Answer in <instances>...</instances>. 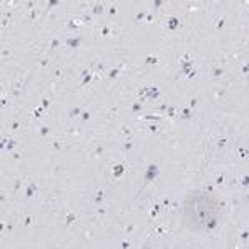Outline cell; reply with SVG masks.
<instances>
[{"label":"cell","mask_w":249,"mask_h":249,"mask_svg":"<svg viewBox=\"0 0 249 249\" xmlns=\"http://www.w3.org/2000/svg\"><path fill=\"white\" fill-rule=\"evenodd\" d=\"M156 231H158L160 234H163V233H164V227H158V229H156Z\"/></svg>","instance_id":"obj_40"},{"label":"cell","mask_w":249,"mask_h":249,"mask_svg":"<svg viewBox=\"0 0 249 249\" xmlns=\"http://www.w3.org/2000/svg\"><path fill=\"white\" fill-rule=\"evenodd\" d=\"M241 239H242V241H246V239H247V231H244V233L241 234Z\"/></svg>","instance_id":"obj_33"},{"label":"cell","mask_w":249,"mask_h":249,"mask_svg":"<svg viewBox=\"0 0 249 249\" xmlns=\"http://www.w3.org/2000/svg\"><path fill=\"white\" fill-rule=\"evenodd\" d=\"M131 110H133V111H140V110H141V103H140V101H138V103H135V105L131 106Z\"/></svg>","instance_id":"obj_20"},{"label":"cell","mask_w":249,"mask_h":249,"mask_svg":"<svg viewBox=\"0 0 249 249\" xmlns=\"http://www.w3.org/2000/svg\"><path fill=\"white\" fill-rule=\"evenodd\" d=\"M80 43H82V38H80V37H76V38H68V40H67V45L71 47V48H78Z\"/></svg>","instance_id":"obj_3"},{"label":"cell","mask_w":249,"mask_h":249,"mask_svg":"<svg viewBox=\"0 0 249 249\" xmlns=\"http://www.w3.org/2000/svg\"><path fill=\"white\" fill-rule=\"evenodd\" d=\"M101 12H103V5L101 4H97L93 7V13H101Z\"/></svg>","instance_id":"obj_10"},{"label":"cell","mask_w":249,"mask_h":249,"mask_svg":"<svg viewBox=\"0 0 249 249\" xmlns=\"http://www.w3.org/2000/svg\"><path fill=\"white\" fill-rule=\"evenodd\" d=\"M223 181H224V175H219L216 178V184H223Z\"/></svg>","instance_id":"obj_23"},{"label":"cell","mask_w":249,"mask_h":249,"mask_svg":"<svg viewBox=\"0 0 249 249\" xmlns=\"http://www.w3.org/2000/svg\"><path fill=\"white\" fill-rule=\"evenodd\" d=\"M13 188H20V179H17V181L13 183Z\"/></svg>","instance_id":"obj_35"},{"label":"cell","mask_w":249,"mask_h":249,"mask_svg":"<svg viewBox=\"0 0 249 249\" xmlns=\"http://www.w3.org/2000/svg\"><path fill=\"white\" fill-rule=\"evenodd\" d=\"M35 189H37V186H35V184H30V186L27 188V198H32V196H33Z\"/></svg>","instance_id":"obj_6"},{"label":"cell","mask_w":249,"mask_h":249,"mask_svg":"<svg viewBox=\"0 0 249 249\" xmlns=\"http://www.w3.org/2000/svg\"><path fill=\"white\" fill-rule=\"evenodd\" d=\"M90 80H91V75H90V71H85V75H83V85L90 83Z\"/></svg>","instance_id":"obj_11"},{"label":"cell","mask_w":249,"mask_h":249,"mask_svg":"<svg viewBox=\"0 0 249 249\" xmlns=\"http://www.w3.org/2000/svg\"><path fill=\"white\" fill-rule=\"evenodd\" d=\"M214 75H216V76L223 75V70H221V68H216V70H214Z\"/></svg>","instance_id":"obj_30"},{"label":"cell","mask_w":249,"mask_h":249,"mask_svg":"<svg viewBox=\"0 0 249 249\" xmlns=\"http://www.w3.org/2000/svg\"><path fill=\"white\" fill-rule=\"evenodd\" d=\"M110 15H115V13H116V7H110Z\"/></svg>","instance_id":"obj_28"},{"label":"cell","mask_w":249,"mask_h":249,"mask_svg":"<svg viewBox=\"0 0 249 249\" xmlns=\"http://www.w3.org/2000/svg\"><path fill=\"white\" fill-rule=\"evenodd\" d=\"M145 120H149V121H160V116H156V115H146Z\"/></svg>","instance_id":"obj_12"},{"label":"cell","mask_w":249,"mask_h":249,"mask_svg":"<svg viewBox=\"0 0 249 249\" xmlns=\"http://www.w3.org/2000/svg\"><path fill=\"white\" fill-rule=\"evenodd\" d=\"M181 115H183V118H189V116H191V108H183V110H181Z\"/></svg>","instance_id":"obj_8"},{"label":"cell","mask_w":249,"mask_h":249,"mask_svg":"<svg viewBox=\"0 0 249 249\" xmlns=\"http://www.w3.org/2000/svg\"><path fill=\"white\" fill-rule=\"evenodd\" d=\"M241 183H242V186H247V175H246V176H242Z\"/></svg>","instance_id":"obj_27"},{"label":"cell","mask_w":249,"mask_h":249,"mask_svg":"<svg viewBox=\"0 0 249 249\" xmlns=\"http://www.w3.org/2000/svg\"><path fill=\"white\" fill-rule=\"evenodd\" d=\"M90 116H91L90 111H82V120H83V121H88V120H90Z\"/></svg>","instance_id":"obj_15"},{"label":"cell","mask_w":249,"mask_h":249,"mask_svg":"<svg viewBox=\"0 0 249 249\" xmlns=\"http://www.w3.org/2000/svg\"><path fill=\"white\" fill-rule=\"evenodd\" d=\"M118 75H120V70H118V68H113V70L108 73V76H110V78H116Z\"/></svg>","instance_id":"obj_9"},{"label":"cell","mask_w":249,"mask_h":249,"mask_svg":"<svg viewBox=\"0 0 249 249\" xmlns=\"http://www.w3.org/2000/svg\"><path fill=\"white\" fill-rule=\"evenodd\" d=\"M156 173H158V166L156 164H151V166H148V169H146V179L148 181H151V179H155L156 178Z\"/></svg>","instance_id":"obj_1"},{"label":"cell","mask_w":249,"mask_h":249,"mask_svg":"<svg viewBox=\"0 0 249 249\" xmlns=\"http://www.w3.org/2000/svg\"><path fill=\"white\" fill-rule=\"evenodd\" d=\"M224 27V18H219V22H216V28H223Z\"/></svg>","instance_id":"obj_21"},{"label":"cell","mask_w":249,"mask_h":249,"mask_svg":"<svg viewBox=\"0 0 249 249\" xmlns=\"http://www.w3.org/2000/svg\"><path fill=\"white\" fill-rule=\"evenodd\" d=\"M68 27H70V28H73V30H76V28H78V23H76V20H75V18H71V20L68 22Z\"/></svg>","instance_id":"obj_13"},{"label":"cell","mask_w":249,"mask_h":249,"mask_svg":"<svg viewBox=\"0 0 249 249\" xmlns=\"http://www.w3.org/2000/svg\"><path fill=\"white\" fill-rule=\"evenodd\" d=\"M123 171H125V166H123V164H116V166L113 168V176H115V178H120V176L123 175Z\"/></svg>","instance_id":"obj_4"},{"label":"cell","mask_w":249,"mask_h":249,"mask_svg":"<svg viewBox=\"0 0 249 249\" xmlns=\"http://www.w3.org/2000/svg\"><path fill=\"white\" fill-rule=\"evenodd\" d=\"M58 45H60V42H58V40H52V48L58 47Z\"/></svg>","instance_id":"obj_29"},{"label":"cell","mask_w":249,"mask_h":249,"mask_svg":"<svg viewBox=\"0 0 249 249\" xmlns=\"http://www.w3.org/2000/svg\"><path fill=\"white\" fill-rule=\"evenodd\" d=\"M125 149L130 151V149H131V143H126V145H125Z\"/></svg>","instance_id":"obj_36"},{"label":"cell","mask_w":249,"mask_h":249,"mask_svg":"<svg viewBox=\"0 0 249 249\" xmlns=\"http://www.w3.org/2000/svg\"><path fill=\"white\" fill-rule=\"evenodd\" d=\"M35 17H37V12H32V13H30V18H32V20H33V18H35Z\"/></svg>","instance_id":"obj_41"},{"label":"cell","mask_w":249,"mask_h":249,"mask_svg":"<svg viewBox=\"0 0 249 249\" xmlns=\"http://www.w3.org/2000/svg\"><path fill=\"white\" fill-rule=\"evenodd\" d=\"M75 219H76V214H73V213L67 214V226H68V224H71V223H73Z\"/></svg>","instance_id":"obj_7"},{"label":"cell","mask_w":249,"mask_h":249,"mask_svg":"<svg viewBox=\"0 0 249 249\" xmlns=\"http://www.w3.org/2000/svg\"><path fill=\"white\" fill-rule=\"evenodd\" d=\"M158 56H146V63H156Z\"/></svg>","instance_id":"obj_17"},{"label":"cell","mask_w":249,"mask_h":249,"mask_svg":"<svg viewBox=\"0 0 249 249\" xmlns=\"http://www.w3.org/2000/svg\"><path fill=\"white\" fill-rule=\"evenodd\" d=\"M32 223V216H25V226H30Z\"/></svg>","instance_id":"obj_25"},{"label":"cell","mask_w":249,"mask_h":249,"mask_svg":"<svg viewBox=\"0 0 249 249\" xmlns=\"http://www.w3.org/2000/svg\"><path fill=\"white\" fill-rule=\"evenodd\" d=\"M239 156H241V158H246V156H247V149H246V148H241V149H239Z\"/></svg>","instance_id":"obj_18"},{"label":"cell","mask_w":249,"mask_h":249,"mask_svg":"<svg viewBox=\"0 0 249 249\" xmlns=\"http://www.w3.org/2000/svg\"><path fill=\"white\" fill-rule=\"evenodd\" d=\"M178 27H179V20H178L176 17H169V18H168V28H169V30H176Z\"/></svg>","instance_id":"obj_2"},{"label":"cell","mask_w":249,"mask_h":249,"mask_svg":"<svg viewBox=\"0 0 249 249\" xmlns=\"http://www.w3.org/2000/svg\"><path fill=\"white\" fill-rule=\"evenodd\" d=\"M103 191L100 189L98 191V193H97V196H95V204H97V206H100V204H103Z\"/></svg>","instance_id":"obj_5"},{"label":"cell","mask_w":249,"mask_h":249,"mask_svg":"<svg viewBox=\"0 0 249 249\" xmlns=\"http://www.w3.org/2000/svg\"><path fill=\"white\" fill-rule=\"evenodd\" d=\"M15 146V141H8V146H7V151H10L12 148Z\"/></svg>","instance_id":"obj_26"},{"label":"cell","mask_w":249,"mask_h":249,"mask_svg":"<svg viewBox=\"0 0 249 249\" xmlns=\"http://www.w3.org/2000/svg\"><path fill=\"white\" fill-rule=\"evenodd\" d=\"M48 131H50V128H48V126H42V128H40V135H42V136H47V135H48Z\"/></svg>","instance_id":"obj_16"},{"label":"cell","mask_w":249,"mask_h":249,"mask_svg":"<svg viewBox=\"0 0 249 249\" xmlns=\"http://www.w3.org/2000/svg\"><path fill=\"white\" fill-rule=\"evenodd\" d=\"M53 146H55V148H56V149H60V148H62V145H60V143H58V141H55V143H53Z\"/></svg>","instance_id":"obj_34"},{"label":"cell","mask_w":249,"mask_h":249,"mask_svg":"<svg viewBox=\"0 0 249 249\" xmlns=\"http://www.w3.org/2000/svg\"><path fill=\"white\" fill-rule=\"evenodd\" d=\"M218 145H219V146H224V145H226V140H219V143H218Z\"/></svg>","instance_id":"obj_39"},{"label":"cell","mask_w":249,"mask_h":249,"mask_svg":"<svg viewBox=\"0 0 249 249\" xmlns=\"http://www.w3.org/2000/svg\"><path fill=\"white\" fill-rule=\"evenodd\" d=\"M156 130H158V126H156V125H149V131H153V133H155Z\"/></svg>","instance_id":"obj_32"},{"label":"cell","mask_w":249,"mask_h":249,"mask_svg":"<svg viewBox=\"0 0 249 249\" xmlns=\"http://www.w3.org/2000/svg\"><path fill=\"white\" fill-rule=\"evenodd\" d=\"M146 22H153V15H146Z\"/></svg>","instance_id":"obj_38"},{"label":"cell","mask_w":249,"mask_h":249,"mask_svg":"<svg viewBox=\"0 0 249 249\" xmlns=\"http://www.w3.org/2000/svg\"><path fill=\"white\" fill-rule=\"evenodd\" d=\"M121 247H130V242H128V241H125V242H121Z\"/></svg>","instance_id":"obj_37"},{"label":"cell","mask_w":249,"mask_h":249,"mask_svg":"<svg viewBox=\"0 0 249 249\" xmlns=\"http://www.w3.org/2000/svg\"><path fill=\"white\" fill-rule=\"evenodd\" d=\"M108 33H110V27H103V28H101V35H103V37H106Z\"/></svg>","instance_id":"obj_22"},{"label":"cell","mask_w":249,"mask_h":249,"mask_svg":"<svg viewBox=\"0 0 249 249\" xmlns=\"http://www.w3.org/2000/svg\"><path fill=\"white\" fill-rule=\"evenodd\" d=\"M78 115H82V110L80 108H73L70 111V116H78Z\"/></svg>","instance_id":"obj_14"},{"label":"cell","mask_w":249,"mask_h":249,"mask_svg":"<svg viewBox=\"0 0 249 249\" xmlns=\"http://www.w3.org/2000/svg\"><path fill=\"white\" fill-rule=\"evenodd\" d=\"M42 105H43V108H48V106H50V101H48V100H43Z\"/></svg>","instance_id":"obj_31"},{"label":"cell","mask_w":249,"mask_h":249,"mask_svg":"<svg viewBox=\"0 0 249 249\" xmlns=\"http://www.w3.org/2000/svg\"><path fill=\"white\" fill-rule=\"evenodd\" d=\"M145 17H146V13H145V12H140V13L136 15V22H141Z\"/></svg>","instance_id":"obj_19"},{"label":"cell","mask_w":249,"mask_h":249,"mask_svg":"<svg viewBox=\"0 0 249 249\" xmlns=\"http://www.w3.org/2000/svg\"><path fill=\"white\" fill-rule=\"evenodd\" d=\"M175 113H176V111H175L173 106H168V115H169V116H175Z\"/></svg>","instance_id":"obj_24"}]
</instances>
